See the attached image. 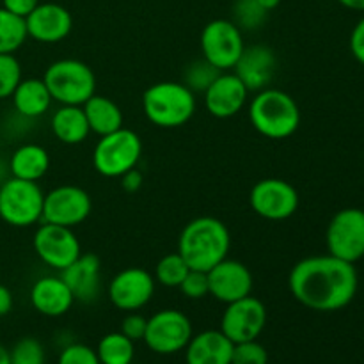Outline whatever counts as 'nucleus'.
Returning a JSON list of instances; mask_svg holds the SVG:
<instances>
[{
    "label": "nucleus",
    "mask_w": 364,
    "mask_h": 364,
    "mask_svg": "<svg viewBox=\"0 0 364 364\" xmlns=\"http://www.w3.org/2000/svg\"><path fill=\"white\" fill-rule=\"evenodd\" d=\"M276 66L277 59L272 48L267 45H251L245 46L240 59L231 71L244 82L249 92H258L270 87Z\"/></svg>",
    "instance_id": "obj_19"
},
{
    "label": "nucleus",
    "mask_w": 364,
    "mask_h": 364,
    "mask_svg": "<svg viewBox=\"0 0 364 364\" xmlns=\"http://www.w3.org/2000/svg\"><path fill=\"white\" fill-rule=\"evenodd\" d=\"M249 89L233 71H220L219 77L203 92L205 109L217 119H230L244 110L249 100Z\"/></svg>",
    "instance_id": "obj_18"
},
{
    "label": "nucleus",
    "mask_w": 364,
    "mask_h": 364,
    "mask_svg": "<svg viewBox=\"0 0 364 364\" xmlns=\"http://www.w3.org/2000/svg\"><path fill=\"white\" fill-rule=\"evenodd\" d=\"M231 235L226 224L215 217H196L187 223L178 237V252L191 270L208 272L228 258Z\"/></svg>",
    "instance_id": "obj_2"
},
{
    "label": "nucleus",
    "mask_w": 364,
    "mask_h": 364,
    "mask_svg": "<svg viewBox=\"0 0 364 364\" xmlns=\"http://www.w3.org/2000/svg\"><path fill=\"white\" fill-rule=\"evenodd\" d=\"M85 117H87L91 134H96L98 137L112 132L119 130L124 127V116L121 107L114 100L103 95H92L87 102L82 105Z\"/></svg>",
    "instance_id": "obj_26"
},
{
    "label": "nucleus",
    "mask_w": 364,
    "mask_h": 364,
    "mask_svg": "<svg viewBox=\"0 0 364 364\" xmlns=\"http://www.w3.org/2000/svg\"><path fill=\"white\" fill-rule=\"evenodd\" d=\"M267 318H269L267 306L251 294L240 301L226 304L220 318V331L233 343L258 340L259 334L265 331Z\"/></svg>",
    "instance_id": "obj_14"
},
{
    "label": "nucleus",
    "mask_w": 364,
    "mask_h": 364,
    "mask_svg": "<svg viewBox=\"0 0 364 364\" xmlns=\"http://www.w3.org/2000/svg\"><path fill=\"white\" fill-rule=\"evenodd\" d=\"M21 78L23 70L18 57L14 53H0V100L11 98Z\"/></svg>",
    "instance_id": "obj_32"
},
{
    "label": "nucleus",
    "mask_w": 364,
    "mask_h": 364,
    "mask_svg": "<svg viewBox=\"0 0 364 364\" xmlns=\"http://www.w3.org/2000/svg\"><path fill=\"white\" fill-rule=\"evenodd\" d=\"M235 343L220 329L194 334L185 347L187 364H231Z\"/></svg>",
    "instance_id": "obj_22"
},
{
    "label": "nucleus",
    "mask_w": 364,
    "mask_h": 364,
    "mask_svg": "<svg viewBox=\"0 0 364 364\" xmlns=\"http://www.w3.org/2000/svg\"><path fill=\"white\" fill-rule=\"evenodd\" d=\"M210 295L223 304L247 297L255 288V277L247 265L237 259H223L208 270Z\"/></svg>",
    "instance_id": "obj_17"
},
{
    "label": "nucleus",
    "mask_w": 364,
    "mask_h": 364,
    "mask_svg": "<svg viewBox=\"0 0 364 364\" xmlns=\"http://www.w3.org/2000/svg\"><path fill=\"white\" fill-rule=\"evenodd\" d=\"M220 70H217L215 66L208 63L205 59L194 60L187 66L183 73V84L191 89L192 92H205L206 89L212 85V82L219 77Z\"/></svg>",
    "instance_id": "obj_31"
},
{
    "label": "nucleus",
    "mask_w": 364,
    "mask_h": 364,
    "mask_svg": "<svg viewBox=\"0 0 364 364\" xmlns=\"http://www.w3.org/2000/svg\"><path fill=\"white\" fill-rule=\"evenodd\" d=\"M31 304L39 315L57 318L66 315L75 304V297L60 276H43L31 288Z\"/></svg>",
    "instance_id": "obj_21"
},
{
    "label": "nucleus",
    "mask_w": 364,
    "mask_h": 364,
    "mask_svg": "<svg viewBox=\"0 0 364 364\" xmlns=\"http://www.w3.org/2000/svg\"><path fill=\"white\" fill-rule=\"evenodd\" d=\"M0 364H11L9 363V350L4 345H0Z\"/></svg>",
    "instance_id": "obj_44"
},
{
    "label": "nucleus",
    "mask_w": 364,
    "mask_h": 364,
    "mask_svg": "<svg viewBox=\"0 0 364 364\" xmlns=\"http://www.w3.org/2000/svg\"><path fill=\"white\" fill-rule=\"evenodd\" d=\"M53 102L59 105H84L96 95V75L78 59L53 60L43 75Z\"/></svg>",
    "instance_id": "obj_5"
},
{
    "label": "nucleus",
    "mask_w": 364,
    "mask_h": 364,
    "mask_svg": "<svg viewBox=\"0 0 364 364\" xmlns=\"http://www.w3.org/2000/svg\"><path fill=\"white\" fill-rule=\"evenodd\" d=\"M188 270L191 269H188L187 262L176 251L169 252L159 259L153 277H155L156 284H162L166 288H178L188 274Z\"/></svg>",
    "instance_id": "obj_29"
},
{
    "label": "nucleus",
    "mask_w": 364,
    "mask_h": 364,
    "mask_svg": "<svg viewBox=\"0 0 364 364\" xmlns=\"http://www.w3.org/2000/svg\"><path fill=\"white\" fill-rule=\"evenodd\" d=\"M121 180V188L128 194H134L137 192L139 188L142 187V173L135 167V169H130L128 173H124L123 176L119 178Z\"/></svg>",
    "instance_id": "obj_40"
},
{
    "label": "nucleus",
    "mask_w": 364,
    "mask_h": 364,
    "mask_svg": "<svg viewBox=\"0 0 364 364\" xmlns=\"http://www.w3.org/2000/svg\"><path fill=\"white\" fill-rule=\"evenodd\" d=\"M155 290L156 281L151 272L141 267H128L110 279L107 295L114 308L130 313L144 308L153 299Z\"/></svg>",
    "instance_id": "obj_15"
},
{
    "label": "nucleus",
    "mask_w": 364,
    "mask_h": 364,
    "mask_svg": "<svg viewBox=\"0 0 364 364\" xmlns=\"http://www.w3.org/2000/svg\"><path fill=\"white\" fill-rule=\"evenodd\" d=\"M32 249L48 269L63 272L82 255V244L73 228L41 223L32 237Z\"/></svg>",
    "instance_id": "obj_11"
},
{
    "label": "nucleus",
    "mask_w": 364,
    "mask_h": 364,
    "mask_svg": "<svg viewBox=\"0 0 364 364\" xmlns=\"http://www.w3.org/2000/svg\"><path fill=\"white\" fill-rule=\"evenodd\" d=\"M288 288L304 308L333 313L347 308L354 301L359 276L354 263L334 258L327 252L308 256L295 263L288 276Z\"/></svg>",
    "instance_id": "obj_1"
},
{
    "label": "nucleus",
    "mask_w": 364,
    "mask_h": 364,
    "mask_svg": "<svg viewBox=\"0 0 364 364\" xmlns=\"http://www.w3.org/2000/svg\"><path fill=\"white\" fill-rule=\"evenodd\" d=\"M92 210V199L85 188L78 185H59L45 192L41 223L64 228H77Z\"/></svg>",
    "instance_id": "obj_12"
},
{
    "label": "nucleus",
    "mask_w": 364,
    "mask_h": 364,
    "mask_svg": "<svg viewBox=\"0 0 364 364\" xmlns=\"http://www.w3.org/2000/svg\"><path fill=\"white\" fill-rule=\"evenodd\" d=\"M142 141L137 132L123 127L102 135L92 149V167L103 178H121L141 162Z\"/></svg>",
    "instance_id": "obj_6"
},
{
    "label": "nucleus",
    "mask_w": 364,
    "mask_h": 364,
    "mask_svg": "<svg viewBox=\"0 0 364 364\" xmlns=\"http://www.w3.org/2000/svg\"><path fill=\"white\" fill-rule=\"evenodd\" d=\"M252 212L267 220H287L299 210V192L290 181L281 178L259 180L249 192Z\"/></svg>",
    "instance_id": "obj_13"
},
{
    "label": "nucleus",
    "mask_w": 364,
    "mask_h": 364,
    "mask_svg": "<svg viewBox=\"0 0 364 364\" xmlns=\"http://www.w3.org/2000/svg\"><path fill=\"white\" fill-rule=\"evenodd\" d=\"M27 36L43 45L64 41L73 31V16L64 6L55 2H39L28 16H25Z\"/></svg>",
    "instance_id": "obj_16"
},
{
    "label": "nucleus",
    "mask_w": 364,
    "mask_h": 364,
    "mask_svg": "<svg viewBox=\"0 0 364 364\" xmlns=\"http://www.w3.org/2000/svg\"><path fill=\"white\" fill-rule=\"evenodd\" d=\"M180 291L183 297L191 299V301H201V299L210 295V283H208V272H201V270H188L185 279L181 281Z\"/></svg>",
    "instance_id": "obj_35"
},
{
    "label": "nucleus",
    "mask_w": 364,
    "mask_h": 364,
    "mask_svg": "<svg viewBox=\"0 0 364 364\" xmlns=\"http://www.w3.org/2000/svg\"><path fill=\"white\" fill-rule=\"evenodd\" d=\"M343 7L352 11H364V0H338Z\"/></svg>",
    "instance_id": "obj_42"
},
{
    "label": "nucleus",
    "mask_w": 364,
    "mask_h": 364,
    "mask_svg": "<svg viewBox=\"0 0 364 364\" xmlns=\"http://www.w3.org/2000/svg\"><path fill=\"white\" fill-rule=\"evenodd\" d=\"M327 252L348 263L364 258V210L343 208L334 213L326 231Z\"/></svg>",
    "instance_id": "obj_10"
},
{
    "label": "nucleus",
    "mask_w": 364,
    "mask_h": 364,
    "mask_svg": "<svg viewBox=\"0 0 364 364\" xmlns=\"http://www.w3.org/2000/svg\"><path fill=\"white\" fill-rule=\"evenodd\" d=\"M192 336L194 329L191 318L180 309L167 308L149 316L142 341L155 354L171 355L185 350Z\"/></svg>",
    "instance_id": "obj_9"
},
{
    "label": "nucleus",
    "mask_w": 364,
    "mask_h": 364,
    "mask_svg": "<svg viewBox=\"0 0 364 364\" xmlns=\"http://www.w3.org/2000/svg\"><path fill=\"white\" fill-rule=\"evenodd\" d=\"M269 11L263 9L256 0H235L233 21L240 31H256L265 23Z\"/></svg>",
    "instance_id": "obj_30"
},
{
    "label": "nucleus",
    "mask_w": 364,
    "mask_h": 364,
    "mask_svg": "<svg viewBox=\"0 0 364 364\" xmlns=\"http://www.w3.org/2000/svg\"><path fill=\"white\" fill-rule=\"evenodd\" d=\"M11 100H13V107L18 116L25 119H38L45 116L53 103L52 95L43 78L36 77L21 78Z\"/></svg>",
    "instance_id": "obj_23"
},
{
    "label": "nucleus",
    "mask_w": 364,
    "mask_h": 364,
    "mask_svg": "<svg viewBox=\"0 0 364 364\" xmlns=\"http://www.w3.org/2000/svg\"><path fill=\"white\" fill-rule=\"evenodd\" d=\"M348 46H350L352 57L364 66V16L352 28Z\"/></svg>",
    "instance_id": "obj_38"
},
{
    "label": "nucleus",
    "mask_w": 364,
    "mask_h": 364,
    "mask_svg": "<svg viewBox=\"0 0 364 364\" xmlns=\"http://www.w3.org/2000/svg\"><path fill=\"white\" fill-rule=\"evenodd\" d=\"M75 301L91 304L102 291V262L92 252H82L70 267L59 272Z\"/></svg>",
    "instance_id": "obj_20"
},
{
    "label": "nucleus",
    "mask_w": 364,
    "mask_h": 364,
    "mask_svg": "<svg viewBox=\"0 0 364 364\" xmlns=\"http://www.w3.org/2000/svg\"><path fill=\"white\" fill-rule=\"evenodd\" d=\"M57 364H100L95 348L82 343H71L63 348Z\"/></svg>",
    "instance_id": "obj_36"
},
{
    "label": "nucleus",
    "mask_w": 364,
    "mask_h": 364,
    "mask_svg": "<svg viewBox=\"0 0 364 364\" xmlns=\"http://www.w3.org/2000/svg\"><path fill=\"white\" fill-rule=\"evenodd\" d=\"M146 119L159 128H180L198 110L196 95L183 82L162 80L149 85L142 95Z\"/></svg>",
    "instance_id": "obj_4"
},
{
    "label": "nucleus",
    "mask_w": 364,
    "mask_h": 364,
    "mask_svg": "<svg viewBox=\"0 0 364 364\" xmlns=\"http://www.w3.org/2000/svg\"><path fill=\"white\" fill-rule=\"evenodd\" d=\"M53 137L68 146L82 144L91 134L87 117L80 105H59L50 117Z\"/></svg>",
    "instance_id": "obj_24"
},
{
    "label": "nucleus",
    "mask_w": 364,
    "mask_h": 364,
    "mask_svg": "<svg viewBox=\"0 0 364 364\" xmlns=\"http://www.w3.org/2000/svg\"><path fill=\"white\" fill-rule=\"evenodd\" d=\"M199 45L203 59L220 71L233 70L245 48L244 34L238 25L233 20L224 18H217L205 25Z\"/></svg>",
    "instance_id": "obj_8"
},
{
    "label": "nucleus",
    "mask_w": 364,
    "mask_h": 364,
    "mask_svg": "<svg viewBox=\"0 0 364 364\" xmlns=\"http://www.w3.org/2000/svg\"><path fill=\"white\" fill-rule=\"evenodd\" d=\"M231 364H269V352L258 340L235 343Z\"/></svg>",
    "instance_id": "obj_34"
},
{
    "label": "nucleus",
    "mask_w": 364,
    "mask_h": 364,
    "mask_svg": "<svg viewBox=\"0 0 364 364\" xmlns=\"http://www.w3.org/2000/svg\"><path fill=\"white\" fill-rule=\"evenodd\" d=\"M25 18L0 7V53H14L27 41Z\"/></svg>",
    "instance_id": "obj_28"
},
{
    "label": "nucleus",
    "mask_w": 364,
    "mask_h": 364,
    "mask_svg": "<svg viewBox=\"0 0 364 364\" xmlns=\"http://www.w3.org/2000/svg\"><path fill=\"white\" fill-rule=\"evenodd\" d=\"M7 169L14 178L39 181L50 169V153L41 144L25 142L11 153Z\"/></svg>",
    "instance_id": "obj_25"
},
{
    "label": "nucleus",
    "mask_w": 364,
    "mask_h": 364,
    "mask_svg": "<svg viewBox=\"0 0 364 364\" xmlns=\"http://www.w3.org/2000/svg\"><path fill=\"white\" fill-rule=\"evenodd\" d=\"M45 348L36 338H21L9 350L11 364H45Z\"/></svg>",
    "instance_id": "obj_33"
},
{
    "label": "nucleus",
    "mask_w": 364,
    "mask_h": 364,
    "mask_svg": "<svg viewBox=\"0 0 364 364\" xmlns=\"http://www.w3.org/2000/svg\"><path fill=\"white\" fill-rule=\"evenodd\" d=\"M45 192L38 181L9 176L0 181V219L11 228H31L41 223Z\"/></svg>",
    "instance_id": "obj_7"
},
{
    "label": "nucleus",
    "mask_w": 364,
    "mask_h": 364,
    "mask_svg": "<svg viewBox=\"0 0 364 364\" xmlns=\"http://www.w3.org/2000/svg\"><path fill=\"white\" fill-rule=\"evenodd\" d=\"M146 326H148V318H144L142 315H139L137 311L127 313L123 320H121V333L127 338H130L132 341L144 340L146 334Z\"/></svg>",
    "instance_id": "obj_37"
},
{
    "label": "nucleus",
    "mask_w": 364,
    "mask_h": 364,
    "mask_svg": "<svg viewBox=\"0 0 364 364\" xmlns=\"http://www.w3.org/2000/svg\"><path fill=\"white\" fill-rule=\"evenodd\" d=\"M100 364H132L135 355V345L121 331L109 333L98 341L96 347Z\"/></svg>",
    "instance_id": "obj_27"
},
{
    "label": "nucleus",
    "mask_w": 364,
    "mask_h": 364,
    "mask_svg": "<svg viewBox=\"0 0 364 364\" xmlns=\"http://www.w3.org/2000/svg\"><path fill=\"white\" fill-rule=\"evenodd\" d=\"M39 0H2L4 9L11 11L16 16H28V14L34 11V7L38 6Z\"/></svg>",
    "instance_id": "obj_39"
},
{
    "label": "nucleus",
    "mask_w": 364,
    "mask_h": 364,
    "mask_svg": "<svg viewBox=\"0 0 364 364\" xmlns=\"http://www.w3.org/2000/svg\"><path fill=\"white\" fill-rule=\"evenodd\" d=\"M13 304H14L13 294H11V290L6 287V284L0 283V316L9 315L11 309H13Z\"/></svg>",
    "instance_id": "obj_41"
},
{
    "label": "nucleus",
    "mask_w": 364,
    "mask_h": 364,
    "mask_svg": "<svg viewBox=\"0 0 364 364\" xmlns=\"http://www.w3.org/2000/svg\"><path fill=\"white\" fill-rule=\"evenodd\" d=\"M247 112L252 128L259 135L274 141L291 137L301 127V109L295 98L276 87L255 92Z\"/></svg>",
    "instance_id": "obj_3"
},
{
    "label": "nucleus",
    "mask_w": 364,
    "mask_h": 364,
    "mask_svg": "<svg viewBox=\"0 0 364 364\" xmlns=\"http://www.w3.org/2000/svg\"><path fill=\"white\" fill-rule=\"evenodd\" d=\"M256 2H258L259 6L263 7V9L269 11V13H270V11H274L277 6H279L281 0H256Z\"/></svg>",
    "instance_id": "obj_43"
}]
</instances>
